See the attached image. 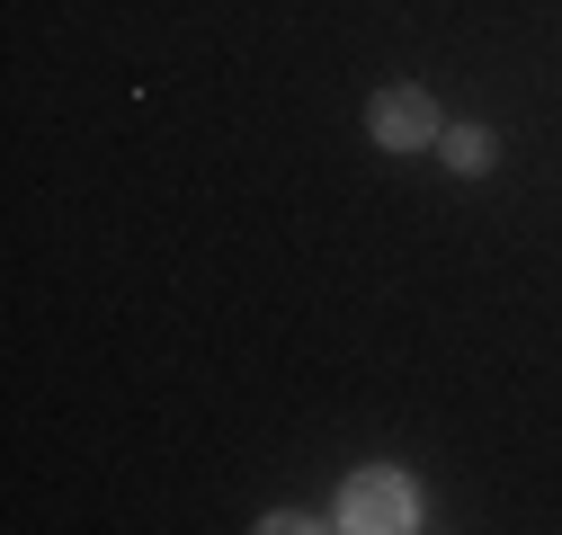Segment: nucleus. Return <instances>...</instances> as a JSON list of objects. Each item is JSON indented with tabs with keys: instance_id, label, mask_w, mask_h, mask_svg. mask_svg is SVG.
<instances>
[{
	"instance_id": "nucleus-1",
	"label": "nucleus",
	"mask_w": 562,
	"mask_h": 535,
	"mask_svg": "<svg viewBox=\"0 0 562 535\" xmlns=\"http://www.w3.org/2000/svg\"><path fill=\"white\" fill-rule=\"evenodd\" d=\"M339 526H348V535H402V526H419V491H411V474H393V464L348 474V491H339Z\"/></svg>"
},
{
	"instance_id": "nucleus-2",
	"label": "nucleus",
	"mask_w": 562,
	"mask_h": 535,
	"mask_svg": "<svg viewBox=\"0 0 562 535\" xmlns=\"http://www.w3.org/2000/svg\"><path fill=\"white\" fill-rule=\"evenodd\" d=\"M367 125H375V144H384V152L447 144V125H438V99H429V90H411V81H402V90H375V116H367Z\"/></svg>"
},
{
	"instance_id": "nucleus-3",
	"label": "nucleus",
	"mask_w": 562,
	"mask_h": 535,
	"mask_svg": "<svg viewBox=\"0 0 562 535\" xmlns=\"http://www.w3.org/2000/svg\"><path fill=\"white\" fill-rule=\"evenodd\" d=\"M447 161H456V170H473V179H482V170H491V161H501V144H491V134H482V125H447Z\"/></svg>"
}]
</instances>
